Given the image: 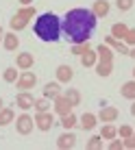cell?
Returning a JSON list of instances; mask_svg holds the SVG:
<instances>
[{"label": "cell", "mask_w": 135, "mask_h": 150, "mask_svg": "<svg viewBox=\"0 0 135 150\" xmlns=\"http://www.w3.org/2000/svg\"><path fill=\"white\" fill-rule=\"evenodd\" d=\"M96 24H98V18L92 9L74 7L63 15V35L72 44H85L94 35Z\"/></svg>", "instance_id": "6da1fadb"}, {"label": "cell", "mask_w": 135, "mask_h": 150, "mask_svg": "<svg viewBox=\"0 0 135 150\" xmlns=\"http://www.w3.org/2000/svg\"><path fill=\"white\" fill-rule=\"evenodd\" d=\"M33 30L41 41H59L63 33V22L57 13H41L35 20Z\"/></svg>", "instance_id": "7a4b0ae2"}, {"label": "cell", "mask_w": 135, "mask_h": 150, "mask_svg": "<svg viewBox=\"0 0 135 150\" xmlns=\"http://www.w3.org/2000/svg\"><path fill=\"white\" fill-rule=\"evenodd\" d=\"M35 7L33 4H28V7H20L18 11H15V15L11 20H9V26H11L13 33H20V30H24L28 26V22H31V18H35Z\"/></svg>", "instance_id": "3957f363"}, {"label": "cell", "mask_w": 135, "mask_h": 150, "mask_svg": "<svg viewBox=\"0 0 135 150\" xmlns=\"http://www.w3.org/2000/svg\"><path fill=\"white\" fill-rule=\"evenodd\" d=\"M35 85H37V74H35V72H31V70L20 72L18 81H15V87H18L20 91H28V89H33Z\"/></svg>", "instance_id": "277c9868"}, {"label": "cell", "mask_w": 135, "mask_h": 150, "mask_svg": "<svg viewBox=\"0 0 135 150\" xmlns=\"http://www.w3.org/2000/svg\"><path fill=\"white\" fill-rule=\"evenodd\" d=\"M35 128V117L28 115V113H22V115L15 117V131L18 135H31Z\"/></svg>", "instance_id": "5b68a950"}, {"label": "cell", "mask_w": 135, "mask_h": 150, "mask_svg": "<svg viewBox=\"0 0 135 150\" xmlns=\"http://www.w3.org/2000/svg\"><path fill=\"white\" fill-rule=\"evenodd\" d=\"M53 124H55V115L50 111H39V113H35V128L41 133H48L50 128H53Z\"/></svg>", "instance_id": "8992f818"}, {"label": "cell", "mask_w": 135, "mask_h": 150, "mask_svg": "<svg viewBox=\"0 0 135 150\" xmlns=\"http://www.w3.org/2000/svg\"><path fill=\"white\" fill-rule=\"evenodd\" d=\"M33 65H35L33 52H18L15 54V68L18 70H33Z\"/></svg>", "instance_id": "52a82bcc"}, {"label": "cell", "mask_w": 135, "mask_h": 150, "mask_svg": "<svg viewBox=\"0 0 135 150\" xmlns=\"http://www.w3.org/2000/svg\"><path fill=\"white\" fill-rule=\"evenodd\" d=\"M118 117H120V111H118L116 107H111V105H105L100 111H98V120H100V122H105V124H109V122H116Z\"/></svg>", "instance_id": "ba28073f"}, {"label": "cell", "mask_w": 135, "mask_h": 150, "mask_svg": "<svg viewBox=\"0 0 135 150\" xmlns=\"http://www.w3.org/2000/svg\"><path fill=\"white\" fill-rule=\"evenodd\" d=\"M33 102H35V98H33L31 91H20V94L15 96V107H20L22 111L33 109Z\"/></svg>", "instance_id": "9c48e42d"}, {"label": "cell", "mask_w": 135, "mask_h": 150, "mask_svg": "<svg viewBox=\"0 0 135 150\" xmlns=\"http://www.w3.org/2000/svg\"><path fill=\"white\" fill-rule=\"evenodd\" d=\"M55 74H57V81L61 83V85H68L72 79H74V70H72V65H59V68L55 70Z\"/></svg>", "instance_id": "30bf717a"}, {"label": "cell", "mask_w": 135, "mask_h": 150, "mask_svg": "<svg viewBox=\"0 0 135 150\" xmlns=\"http://www.w3.org/2000/svg\"><path fill=\"white\" fill-rule=\"evenodd\" d=\"M53 109H55L57 115H65V113H72V109H74V107H72L70 102L63 98V94H61V96H57L55 100H53Z\"/></svg>", "instance_id": "8fae6325"}, {"label": "cell", "mask_w": 135, "mask_h": 150, "mask_svg": "<svg viewBox=\"0 0 135 150\" xmlns=\"http://www.w3.org/2000/svg\"><path fill=\"white\" fill-rule=\"evenodd\" d=\"M76 146V135L74 133H63V135H59L57 137V148L59 150H70V148H74Z\"/></svg>", "instance_id": "7c38bea8"}, {"label": "cell", "mask_w": 135, "mask_h": 150, "mask_svg": "<svg viewBox=\"0 0 135 150\" xmlns=\"http://www.w3.org/2000/svg\"><path fill=\"white\" fill-rule=\"evenodd\" d=\"M79 122H81V128H83V131H94L96 124H98V115H96V113L85 111V113L79 117Z\"/></svg>", "instance_id": "4fadbf2b"}, {"label": "cell", "mask_w": 135, "mask_h": 150, "mask_svg": "<svg viewBox=\"0 0 135 150\" xmlns=\"http://www.w3.org/2000/svg\"><path fill=\"white\" fill-rule=\"evenodd\" d=\"M105 44L113 50V52H120V54H129V50H131L126 44H124V41L116 39V37H111V35H107V37H105Z\"/></svg>", "instance_id": "5bb4252c"}, {"label": "cell", "mask_w": 135, "mask_h": 150, "mask_svg": "<svg viewBox=\"0 0 135 150\" xmlns=\"http://www.w3.org/2000/svg\"><path fill=\"white\" fill-rule=\"evenodd\" d=\"M2 46H4L7 52H15L18 46H20V37L13 33V30H9V33H4V37H2Z\"/></svg>", "instance_id": "9a60e30c"}, {"label": "cell", "mask_w": 135, "mask_h": 150, "mask_svg": "<svg viewBox=\"0 0 135 150\" xmlns=\"http://www.w3.org/2000/svg\"><path fill=\"white\" fill-rule=\"evenodd\" d=\"M63 91H61V83L55 81V83H46L44 85V98H48V100H55L57 96H61Z\"/></svg>", "instance_id": "2e32d148"}, {"label": "cell", "mask_w": 135, "mask_h": 150, "mask_svg": "<svg viewBox=\"0 0 135 150\" xmlns=\"http://www.w3.org/2000/svg\"><path fill=\"white\" fill-rule=\"evenodd\" d=\"M96 63H98V52H96V48H90L87 52L81 54V65H83V68H94Z\"/></svg>", "instance_id": "e0dca14e"}, {"label": "cell", "mask_w": 135, "mask_h": 150, "mask_svg": "<svg viewBox=\"0 0 135 150\" xmlns=\"http://www.w3.org/2000/svg\"><path fill=\"white\" fill-rule=\"evenodd\" d=\"M94 68H96V74H98V76L107 79V76L113 74V61H98Z\"/></svg>", "instance_id": "ac0fdd59"}, {"label": "cell", "mask_w": 135, "mask_h": 150, "mask_svg": "<svg viewBox=\"0 0 135 150\" xmlns=\"http://www.w3.org/2000/svg\"><path fill=\"white\" fill-rule=\"evenodd\" d=\"M109 9H111L109 0H94V7H92V11H94L96 18H105V15L109 13Z\"/></svg>", "instance_id": "d6986e66"}, {"label": "cell", "mask_w": 135, "mask_h": 150, "mask_svg": "<svg viewBox=\"0 0 135 150\" xmlns=\"http://www.w3.org/2000/svg\"><path fill=\"white\" fill-rule=\"evenodd\" d=\"M63 98L70 102L72 107H79V105H81V91L74 89V87H68V89L63 91Z\"/></svg>", "instance_id": "ffe728a7"}, {"label": "cell", "mask_w": 135, "mask_h": 150, "mask_svg": "<svg viewBox=\"0 0 135 150\" xmlns=\"http://www.w3.org/2000/svg\"><path fill=\"white\" fill-rule=\"evenodd\" d=\"M120 96L122 98H126V100H135V79L133 81H126L124 85L120 87Z\"/></svg>", "instance_id": "44dd1931"}, {"label": "cell", "mask_w": 135, "mask_h": 150, "mask_svg": "<svg viewBox=\"0 0 135 150\" xmlns=\"http://www.w3.org/2000/svg\"><path fill=\"white\" fill-rule=\"evenodd\" d=\"M96 52H98V61H113V54H116V52H113V50L105 44V41L96 48Z\"/></svg>", "instance_id": "7402d4cb"}, {"label": "cell", "mask_w": 135, "mask_h": 150, "mask_svg": "<svg viewBox=\"0 0 135 150\" xmlns=\"http://www.w3.org/2000/svg\"><path fill=\"white\" fill-rule=\"evenodd\" d=\"M126 33H129V26L124 22H116L111 26V37H116V39H120V41L126 37Z\"/></svg>", "instance_id": "603a6c76"}, {"label": "cell", "mask_w": 135, "mask_h": 150, "mask_svg": "<svg viewBox=\"0 0 135 150\" xmlns=\"http://www.w3.org/2000/svg\"><path fill=\"white\" fill-rule=\"evenodd\" d=\"M13 117H15V113L11 107H2L0 109V126H9L13 122Z\"/></svg>", "instance_id": "cb8c5ba5"}, {"label": "cell", "mask_w": 135, "mask_h": 150, "mask_svg": "<svg viewBox=\"0 0 135 150\" xmlns=\"http://www.w3.org/2000/svg\"><path fill=\"white\" fill-rule=\"evenodd\" d=\"M102 146H105V139H102L100 135L90 137V139H87V144H85L87 150H102Z\"/></svg>", "instance_id": "d4e9b609"}, {"label": "cell", "mask_w": 135, "mask_h": 150, "mask_svg": "<svg viewBox=\"0 0 135 150\" xmlns=\"http://www.w3.org/2000/svg\"><path fill=\"white\" fill-rule=\"evenodd\" d=\"M76 122H79V117H76L74 113H65V115H61V126H63L65 131L74 128V126H76Z\"/></svg>", "instance_id": "484cf974"}, {"label": "cell", "mask_w": 135, "mask_h": 150, "mask_svg": "<svg viewBox=\"0 0 135 150\" xmlns=\"http://www.w3.org/2000/svg\"><path fill=\"white\" fill-rule=\"evenodd\" d=\"M100 137H102V139H113V137H118V128L113 126L111 122L105 124V126H102V131H100Z\"/></svg>", "instance_id": "4316f807"}, {"label": "cell", "mask_w": 135, "mask_h": 150, "mask_svg": "<svg viewBox=\"0 0 135 150\" xmlns=\"http://www.w3.org/2000/svg\"><path fill=\"white\" fill-rule=\"evenodd\" d=\"M33 109L35 113H39V111H50V102H48V98H35V102H33Z\"/></svg>", "instance_id": "83f0119b"}, {"label": "cell", "mask_w": 135, "mask_h": 150, "mask_svg": "<svg viewBox=\"0 0 135 150\" xmlns=\"http://www.w3.org/2000/svg\"><path fill=\"white\" fill-rule=\"evenodd\" d=\"M18 76H20V72L15 70V68H7L2 72V79H4V83H15L18 81Z\"/></svg>", "instance_id": "f1b7e54d"}, {"label": "cell", "mask_w": 135, "mask_h": 150, "mask_svg": "<svg viewBox=\"0 0 135 150\" xmlns=\"http://www.w3.org/2000/svg\"><path fill=\"white\" fill-rule=\"evenodd\" d=\"M92 46H90V41H85V44H72V54H83V52H87Z\"/></svg>", "instance_id": "f546056e"}, {"label": "cell", "mask_w": 135, "mask_h": 150, "mask_svg": "<svg viewBox=\"0 0 135 150\" xmlns=\"http://www.w3.org/2000/svg\"><path fill=\"white\" fill-rule=\"evenodd\" d=\"M133 2H135V0H116V7L120 9V11H131Z\"/></svg>", "instance_id": "4dcf8cb0"}, {"label": "cell", "mask_w": 135, "mask_h": 150, "mask_svg": "<svg viewBox=\"0 0 135 150\" xmlns=\"http://www.w3.org/2000/svg\"><path fill=\"white\" fill-rule=\"evenodd\" d=\"M118 135H120L122 139H126V137H131V135H133V128L129 126V124H122V126L118 128Z\"/></svg>", "instance_id": "1f68e13d"}, {"label": "cell", "mask_w": 135, "mask_h": 150, "mask_svg": "<svg viewBox=\"0 0 135 150\" xmlns=\"http://www.w3.org/2000/svg\"><path fill=\"white\" fill-rule=\"evenodd\" d=\"M122 41H124V44H126V46H129V48H133V46H135V28H129V33H126V37H124Z\"/></svg>", "instance_id": "d6a6232c"}, {"label": "cell", "mask_w": 135, "mask_h": 150, "mask_svg": "<svg viewBox=\"0 0 135 150\" xmlns=\"http://www.w3.org/2000/svg\"><path fill=\"white\" fill-rule=\"evenodd\" d=\"M107 148H109V150H122V148H124V139H122V137H120V139H116V137H113V142L109 144Z\"/></svg>", "instance_id": "836d02e7"}, {"label": "cell", "mask_w": 135, "mask_h": 150, "mask_svg": "<svg viewBox=\"0 0 135 150\" xmlns=\"http://www.w3.org/2000/svg\"><path fill=\"white\" fill-rule=\"evenodd\" d=\"M124 148H126V150H135V131H133L131 137L124 139Z\"/></svg>", "instance_id": "e575fe53"}, {"label": "cell", "mask_w": 135, "mask_h": 150, "mask_svg": "<svg viewBox=\"0 0 135 150\" xmlns=\"http://www.w3.org/2000/svg\"><path fill=\"white\" fill-rule=\"evenodd\" d=\"M20 4H22V7H28V4H33V0H20Z\"/></svg>", "instance_id": "d590c367"}, {"label": "cell", "mask_w": 135, "mask_h": 150, "mask_svg": "<svg viewBox=\"0 0 135 150\" xmlns=\"http://www.w3.org/2000/svg\"><path fill=\"white\" fill-rule=\"evenodd\" d=\"M129 57H133V59H135V46H133L131 50H129Z\"/></svg>", "instance_id": "8d00e7d4"}, {"label": "cell", "mask_w": 135, "mask_h": 150, "mask_svg": "<svg viewBox=\"0 0 135 150\" xmlns=\"http://www.w3.org/2000/svg\"><path fill=\"white\" fill-rule=\"evenodd\" d=\"M131 115L135 117V100H133V105H131Z\"/></svg>", "instance_id": "74e56055"}, {"label": "cell", "mask_w": 135, "mask_h": 150, "mask_svg": "<svg viewBox=\"0 0 135 150\" xmlns=\"http://www.w3.org/2000/svg\"><path fill=\"white\" fill-rule=\"evenodd\" d=\"M2 37H4V30H2V26H0V44H2Z\"/></svg>", "instance_id": "f35d334b"}, {"label": "cell", "mask_w": 135, "mask_h": 150, "mask_svg": "<svg viewBox=\"0 0 135 150\" xmlns=\"http://www.w3.org/2000/svg\"><path fill=\"white\" fill-rule=\"evenodd\" d=\"M2 105H4V100H2V98H0V109H2Z\"/></svg>", "instance_id": "ab89813d"}, {"label": "cell", "mask_w": 135, "mask_h": 150, "mask_svg": "<svg viewBox=\"0 0 135 150\" xmlns=\"http://www.w3.org/2000/svg\"><path fill=\"white\" fill-rule=\"evenodd\" d=\"M133 79H135V70H133Z\"/></svg>", "instance_id": "60d3db41"}]
</instances>
